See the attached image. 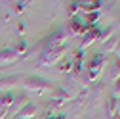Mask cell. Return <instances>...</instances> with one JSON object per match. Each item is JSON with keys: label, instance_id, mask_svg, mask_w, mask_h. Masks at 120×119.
I'll use <instances>...</instances> for the list:
<instances>
[{"label": "cell", "instance_id": "6da1fadb", "mask_svg": "<svg viewBox=\"0 0 120 119\" xmlns=\"http://www.w3.org/2000/svg\"><path fill=\"white\" fill-rule=\"evenodd\" d=\"M23 86H25V90L29 94H34V96H46V94H52L53 92V86L46 81V79H42V77H27L23 81Z\"/></svg>", "mask_w": 120, "mask_h": 119}, {"label": "cell", "instance_id": "7a4b0ae2", "mask_svg": "<svg viewBox=\"0 0 120 119\" xmlns=\"http://www.w3.org/2000/svg\"><path fill=\"white\" fill-rule=\"evenodd\" d=\"M67 54V44L65 46H57V48H48V50H42L36 64L40 67H52V65H57L61 60L65 58Z\"/></svg>", "mask_w": 120, "mask_h": 119}, {"label": "cell", "instance_id": "3957f363", "mask_svg": "<svg viewBox=\"0 0 120 119\" xmlns=\"http://www.w3.org/2000/svg\"><path fill=\"white\" fill-rule=\"evenodd\" d=\"M109 64V56L103 54V52H97L92 56V60L88 62V83H95L99 81L101 73L105 69V65Z\"/></svg>", "mask_w": 120, "mask_h": 119}, {"label": "cell", "instance_id": "277c9868", "mask_svg": "<svg viewBox=\"0 0 120 119\" xmlns=\"http://www.w3.org/2000/svg\"><path fill=\"white\" fill-rule=\"evenodd\" d=\"M74 96L67 90V88H57L53 90V96H52V102L48 104V115H55L59 110H63L67 106V102H71Z\"/></svg>", "mask_w": 120, "mask_h": 119}, {"label": "cell", "instance_id": "5b68a950", "mask_svg": "<svg viewBox=\"0 0 120 119\" xmlns=\"http://www.w3.org/2000/svg\"><path fill=\"white\" fill-rule=\"evenodd\" d=\"M65 44H67V31H65V29H55V31H52L46 38L42 40L44 50L57 48V46H65Z\"/></svg>", "mask_w": 120, "mask_h": 119}, {"label": "cell", "instance_id": "8992f818", "mask_svg": "<svg viewBox=\"0 0 120 119\" xmlns=\"http://www.w3.org/2000/svg\"><path fill=\"white\" fill-rule=\"evenodd\" d=\"M13 100H15V94L11 90L10 92H2L0 94V119H6L11 106H13Z\"/></svg>", "mask_w": 120, "mask_h": 119}, {"label": "cell", "instance_id": "52a82bcc", "mask_svg": "<svg viewBox=\"0 0 120 119\" xmlns=\"http://www.w3.org/2000/svg\"><path fill=\"white\" fill-rule=\"evenodd\" d=\"M88 25H86V21L82 19V17H71L69 19V23H67V31L71 33V35H84L86 31H88Z\"/></svg>", "mask_w": 120, "mask_h": 119}, {"label": "cell", "instance_id": "ba28073f", "mask_svg": "<svg viewBox=\"0 0 120 119\" xmlns=\"http://www.w3.org/2000/svg\"><path fill=\"white\" fill-rule=\"evenodd\" d=\"M99 38V29L97 27H92L82 35V40H80V50H86L88 46H92L94 42H97Z\"/></svg>", "mask_w": 120, "mask_h": 119}, {"label": "cell", "instance_id": "9c48e42d", "mask_svg": "<svg viewBox=\"0 0 120 119\" xmlns=\"http://www.w3.org/2000/svg\"><path fill=\"white\" fill-rule=\"evenodd\" d=\"M19 60V54L15 48H2L0 50V67L2 65H10L13 62H17Z\"/></svg>", "mask_w": 120, "mask_h": 119}, {"label": "cell", "instance_id": "30bf717a", "mask_svg": "<svg viewBox=\"0 0 120 119\" xmlns=\"http://www.w3.org/2000/svg\"><path fill=\"white\" fill-rule=\"evenodd\" d=\"M36 113H38V108H36V104L33 102H29L27 106L13 117V119H36Z\"/></svg>", "mask_w": 120, "mask_h": 119}, {"label": "cell", "instance_id": "8fae6325", "mask_svg": "<svg viewBox=\"0 0 120 119\" xmlns=\"http://www.w3.org/2000/svg\"><path fill=\"white\" fill-rule=\"evenodd\" d=\"M107 113H109L111 119H120V115H118V96L111 94L107 98Z\"/></svg>", "mask_w": 120, "mask_h": 119}, {"label": "cell", "instance_id": "7c38bea8", "mask_svg": "<svg viewBox=\"0 0 120 119\" xmlns=\"http://www.w3.org/2000/svg\"><path fill=\"white\" fill-rule=\"evenodd\" d=\"M27 104H29V98L23 94V96H15V100H13V106H11V110H10V113L8 115H13V117H15L25 106H27Z\"/></svg>", "mask_w": 120, "mask_h": 119}, {"label": "cell", "instance_id": "4fadbf2b", "mask_svg": "<svg viewBox=\"0 0 120 119\" xmlns=\"http://www.w3.org/2000/svg\"><path fill=\"white\" fill-rule=\"evenodd\" d=\"M19 75H13V77H4V79H0V92H10V88L11 86H15L19 83Z\"/></svg>", "mask_w": 120, "mask_h": 119}, {"label": "cell", "instance_id": "5bb4252c", "mask_svg": "<svg viewBox=\"0 0 120 119\" xmlns=\"http://www.w3.org/2000/svg\"><path fill=\"white\" fill-rule=\"evenodd\" d=\"M88 90H84V92H80L76 98H72L74 100V111H80V108H84V104H86V100H88Z\"/></svg>", "mask_w": 120, "mask_h": 119}, {"label": "cell", "instance_id": "9a60e30c", "mask_svg": "<svg viewBox=\"0 0 120 119\" xmlns=\"http://www.w3.org/2000/svg\"><path fill=\"white\" fill-rule=\"evenodd\" d=\"M111 35H112V27H107V29H103V31H99V38H97V42H101V44H105L109 38H111Z\"/></svg>", "mask_w": 120, "mask_h": 119}, {"label": "cell", "instance_id": "2e32d148", "mask_svg": "<svg viewBox=\"0 0 120 119\" xmlns=\"http://www.w3.org/2000/svg\"><path fill=\"white\" fill-rule=\"evenodd\" d=\"M57 69L61 71V73H71L72 71V60H61Z\"/></svg>", "mask_w": 120, "mask_h": 119}, {"label": "cell", "instance_id": "e0dca14e", "mask_svg": "<svg viewBox=\"0 0 120 119\" xmlns=\"http://www.w3.org/2000/svg\"><path fill=\"white\" fill-rule=\"evenodd\" d=\"M78 12H80V4H78V2H71V4H69V19H71V17H76Z\"/></svg>", "mask_w": 120, "mask_h": 119}, {"label": "cell", "instance_id": "ac0fdd59", "mask_svg": "<svg viewBox=\"0 0 120 119\" xmlns=\"http://www.w3.org/2000/svg\"><path fill=\"white\" fill-rule=\"evenodd\" d=\"M17 33L21 35V38H25V33H27V21H25V19H21V21L17 23Z\"/></svg>", "mask_w": 120, "mask_h": 119}, {"label": "cell", "instance_id": "d6986e66", "mask_svg": "<svg viewBox=\"0 0 120 119\" xmlns=\"http://www.w3.org/2000/svg\"><path fill=\"white\" fill-rule=\"evenodd\" d=\"M27 6H29V2H15L13 4V10H15V13H23L27 10Z\"/></svg>", "mask_w": 120, "mask_h": 119}, {"label": "cell", "instance_id": "ffe728a7", "mask_svg": "<svg viewBox=\"0 0 120 119\" xmlns=\"http://www.w3.org/2000/svg\"><path fill=\"white\" fill-rule=\"evenodd\" d=\"M112 90H114V94H112V96H120V79L114 83V88H112Z\"/></svg>", "mask_w": 120, "mask_h": 119}, {"label": "cell", "instance_id": "44dd1931", "mask_svg": "<svg viewBox=\"0 0 120 119\" xmlns=\"http://www.w3.org/2000/svg\"><path fill=\"white\" fill-rule=\"evenodd\" d=\"M46 119H67L63 113H55V115H46Z\"/></svg>", "mask_w": 120, "mask_h": 119}, {"label": "cell", "instance_id": "7402d4cb", "mask_svg": "<svg viewBox=\"0 0 120 119\" xmlns=\"http://www.w3.org/2000/svg\"><path fill=\"white\" fill-rule=\"evenodd\" d=\"M118 27H120V13H118Z\"/></svg>", "mask_w": 120, "mask_h": 119}]
</instances>
